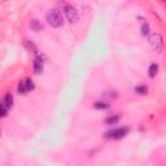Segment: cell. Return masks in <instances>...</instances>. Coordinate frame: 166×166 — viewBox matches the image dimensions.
I'll return each mask as SVG.
<instances>
[{
    "instance_id": "6da1fadb",
    "label": "cell",
    "mask_w": 166,
    "mask_h": 166,
    "mask_svg": "<svg viewBox=\"0 0 166 166\" xmlns=\"http://www.w3.org/2000/svg\"><path fill=\"white\" fill-rule=\"evenodd\" d=\"M46 20H47V22L49 26H52V27H56V29H59L64 25V18H62V14L60 11H57V9H49L46 14Z\"/></svg>"
},
{
    "instance_id": "7a4b0ae2",
    "label": "cell",
    "mask_w": 166,
    "mask_h": 166,
    "mask_svg": "<svg viewBox=\"0 0 166 166\" xmlns=\"http://www.w3.org/2000/svg\"><path fill=\"white\" fill-rule=\"evenodd\" d=\"M149 43H150V46H152V48L155 49L157 53H161L162 52V49H164V39L161 37V34L153 33L149 37Z\"/></svg>"
},
{
    "instance_id": "3957f363",
    "label": "cell",
    "mask_w": 166,
    "mask_h": 166,
    "mask_svg": "<svg viewBox=\"0 0 166 166\" xmlns=\"http://www.w3.org/2000/svg\"><path fill=\"white\" fill-rule=\"evenodd\" d=\"M64 13H65V16H66V18H68V21H69L70 24H75V22H78L79 14H78V11L74 8L73 5L65 4V5H64Z\"/></svg>"
},
{
    "instance_id": "277c9868",
    "label": "cell",
    "mask_w": 166,
    "mask_h": 166,
    "mask_svg": "<svg viewBox=\"0 0 166 166\" xmlns=\"http://www.w3.org/2000/svg\"><path fill=\"white\" fill-rule=\"evenodd\" d=\"M128 132V128L126 127H119V128H114L112 131L106 134V138H112V139H122L123 136Z\"/></svg>"
},
{
    "instance_id": "5b68a950",
    "label": "cell",
    "mask_w": 166,
    "mask_h": 166,
    "mask_svg": "<svg viewBox=\"0 0 166 166\" xmlns=\"http://www.w3.org/2000/svg\"><path fill=\"white\" fill-rule=\"evenodd\" d=\"M33 68H34V73H35V74H40L42 71H43V60H42L40 56H37V57H35Z\"/></svg>"
},
{
    "instance_id": "8992f818",
    "label": "cell",
    "mask_w": 166,
    "mask_h": 166,
    "mask_svg": "<svg viewBox=\"0 0 166 166\" xmlns=\"http://www.w3.org/2000/svg\"><path fill=\"white\" fill-rule=\"evenodd\" d=\"M2 103L8 106V109H11V108L13 106V96L11 95V93H5V96H4Z\"/></svg>"
},
{
    "instance_id": "52a82bcc",
    "label": "cell",
    "mask_w": 166,
    "mask_h": 166,
    "mask_svg": "<svg viewBox=\"0 0 166 166\" xmlns=\"http://www.w3.org/2000/svg\"><path fill=\"white\" fill-rule=\"evenodd\" d=\"M158 73V65L157 64H150L149 65V69H148V75L150 78H155Z\"/></svg>"
},
{
    "instance_id": "ba28073f",
    "label": "cell",
    "mask_w": 166,
    "mask_h": 166,
    "mask_svg": "<svg viewBox=\"0 0 166 166\" xmlns=\"http://www.w3.org/2000/svg\"><path fill=\"white\" fill-rule=\"evenodd\" d=\"M30 27H31V30H34V31H40L42 30V24L39 22L38 20H31L30 21Z\"/></svg>"
},
{
    "instance_id": "9c48e42d",
    "label": "cell",
    "mask_w": 166,
    "mask_h": 166,
    "mask_svg": "<svg viewBox=\"0 0 166 166\" xmlns=\"http://www.w3.org/2000/svg\"><path fill=\"white\" fill-rule=\"evenodd\" d=\"M119 118H121L119 115H110V117H108L105 119V123L106 125H115L119 121Z\"/></svg>"
},
{
    "instance_id": "30bf717a",
    "label": "cell",
    "mask_w": 166,
    "mask_h": 166,
    "mask_svg": "<svg viewBox=\"0 0 166 166\" xmlns=\"http://www.w3.org/2000/svg\"><path fill=\"white\" fill-rule=\"evenodd\" d=\"M24 84H25V87H26V90H27V92L29 91H33L34 90V82H33V79H30V78H26L25 81H24Z\"/></svg>"
},
{
    "instance_id": "8fae6325",
    "label": "cell",
    "mask_w": 166,
    "mask_h": 166,
    "mask_svg": "<svg viewBox=\"0 0 166 166\" xmlns=\"http://www.w3.org/2000/svg\"><path fill=\"white\" fill-rule=\"evenodd\" d=\"M24 44H25V47L29 49V51H33L34 53H38V49H37V47H35L31 42H29V40H25L24 42Z\"/></svg>"
},
{
    "instance_id": "7c38bea8",
    "label": "cell",
    "mask_w": 166,
    "mask_h": 166,
    "mask_svg": "<svg viewBox=\"0 0 166 166\" xmlns=\"http://www.w3.org/2000/svg\"><path fill=\"white\" fill-rule=\"evenodd\" d=\"M141 35H144V37L149 35V25L147 22H143L141 24Z\"/></svg>"
},
{
    "instance_id": "4fadbf2b",
    "label": "cell",
    "mask_w": 166,
    "mask_h": 166,
    "mask_svg": "<svg viewBox=\"0 0 166 166\" xmlns=\"http://www.w3.org/2000/svg\"><path fill=\"white\" fill-rule=\"evenodd\" d=\"M135 91L139 93V95H146L147 93V91H148V88H147V86H138V87L135 88Z\"/></svg>"
},
{
    "instance_id": "5bb4252c",
    "label": "cell",
    "mask_w": 166,
    "mask_h": 166,
    "mask_svg": "<svg viewBox=\"0 0 166 166\" xmlns=\"http://www.w3.org/2000/svg\"><path fill=\"white\" fill-rule=\"evenodd\" d=\"M17 90H18V93H20V95H25V93L27 92V90H26V87H25V84H24V81L18 83Z\"/></svg>"
},
{
    "instance_id": "9a60e30c",
    "label": "cell",
    "mask_w": 166,
    "mask_h": 166,
    "mask_svg": "<svg viewBox=\"0 0 166 166\" xmlns=\"http://www.w3.org/2000/svg\"><path fill=\"white\" fill-rule=\"evenodd\" d=\"M0 109H2V117H7V114H8V106L7 105H4L3 103H2V105H0Z\"/></svg>"
},
{
    "instance_id": "2e32d148",
    "label": "cell",
    "mask_w": 166,
    "mask_h": 166,
    "mask_svg": "<svg viewBox=\"0 0 166 166\" xmlns=\"http://www.w3.org/2000/svg\"><path fill=\"white\" fill-rule=\"evenodd\" d=\"M108 106H109V105H108L106 103H103V101H99V103L95 104V108H96V109H106Z\"/></svg>"
}]
</instances>
